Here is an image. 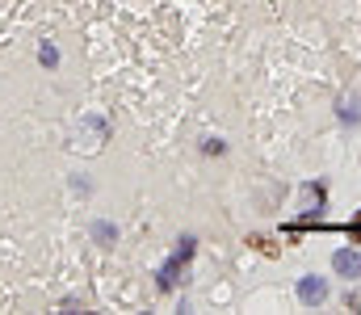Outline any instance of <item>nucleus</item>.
I'll list each match as a JSON object with an SVG mask.
<instances>
[{"instance_id": "f257e3e1", "label": "nucleus", "mask_w": 361, "mask_h": 315, "mask_svg": "<svg viewBox=\"0 0 361 315\" xmlns=\"http://www.w3.org/2000/svg\"><path fill=\"white\" fill-rule=\"evenodd\" d=\"M193 244H197L193 235H185V240L177 244V252H173V261H169V265L160 269V290H173V286H177V278L185 273V265H189V257H193Z\"/></svg>"}, {"instance_id": "f03ea898", "label": "nucleus", "mask_w": 361, "mask_h": 315, "mask_svg": "<svg viewBox=\"0 0 361 315\" xmlns=\"http://www.w3.org/2000/svg\"><path fill=\"white\" fill-rule=\"evenodd\" d=\"M324 299H328V282H324L319 273L298 278V303H302V307H319Z\"/></svg>"}, {"instance_id": "7ed1b4c3", "label": "nucleus", "mask_w": 361, "mask_h": 315, "mask_svg": "<svg viewBox=\"0 0 361 315\" xmlns=\"http://www.w3.org/2000/svg\"><path fill=\"white\" fill-rule=\"evenodd\" d=\"M332 269H336L341 278L353 282V278H361V257L353 252V248H336V252H332Z\"/></svg>"}, {"instance_id": "20e7f679", "label": "nucleus", "mask_w": 361, "mask_h": 315, "mask_svg": "<svg viewBox=\"0 0 361 315\" xmlns=\"http://www.w3.org/2000/svg\"><path fill=\"white\" fill-rule=\"evenodd\" d=\"M92 240H97L101 248H114V240H118V227H114V223H105V218H97V223H92Z\"/></svg>"}, {"instance_id": "39448f33", "label": "nucleus", "mask_w": 361, "mask_h": 315, "mask_svg": "<svg viewBox=\"0 0 361 315\" xmlns=\"http://www.w3.org/2000/svg\"><path fill=\"white\" fill-rule=\"evenodd\" d=\"M341 122H349V126H357V122H361V97H357V93L341 101Z\"/></svg>"}, {"instance_id": "423d86ee", "label": "nucleus", "mask_w": 361, "mask_h": 315, "mask_svg": "<svg viewBox=\"0 0 361 315\" xmlns=\"http://www.w3.org/2000/svg\"><path fill=\"white\" fill-rule=\"evenodd\" d=\"M248 244H252L257 252H265V257H277V248H273V244H269V240H265V235H252Z\"/></svg>"}, {"instance_id": "0eeeda50", "label": "nucleus", "mask_w": 361, "mask_h": 315, "mask_svg": "<svg viewBox=\"0 0 361 315\" xmlns=\"http://www.w3.org/2000/svg\"><path fill=\"white\" fill-rule=\"evenodd\" d=\"M38 59H42L47 68H55V63H59V51H55V47H42V51H38Z\"/></svg>"}, {"instance_id": "6e6552de", "label": "nucleus", "mask_w": 361, "mask_h": 315, "mask_svg": "<svg viewBox=\"0 0 361 315\" xmlns=\"http://www.w3.org/2000/svg\"><path fill=\"white\" fill-rule=\"evenodd\" d=\"M202 152H210V156H223V152H227V143H223V139H206V143H202Z\"/></svg>"}, {"instance_id": "1a4fd4ad", "label": "nucleus", "mask_w": 361, "mask_h": 315, "mask_svg": "<svg viewBox=\"0 0 361 315\" xmlns=\"http://www.w3.org/2000/svg\"><path fill=\"white\" fill-rule=\"evenodd\" d=\"M353 231H357V235H361V214H357V223H353Z\"/></svg>"}]
</instances>
